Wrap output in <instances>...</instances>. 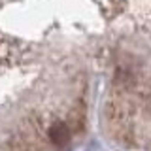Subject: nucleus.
Instances as JSON below:
<instances>
[{
	"label": "nucleus",
	"instance_id": "nucleus-1",
	"mask_svg": "<svg viewBox=\"0 0 151 151\" xmlns=\"http://www.w3.org/2000/svg\"><path fill=\"white\" fill-rule=\"evenodd\" d=\"M49 140L53 142V145H57V147L66 145L70 142V130H68V127H66L64 123H57V125H53V127H51V130H49Z\"/></svg>",
	"mask_w": 151,
	"mask_h": 151
}]
</instances>
